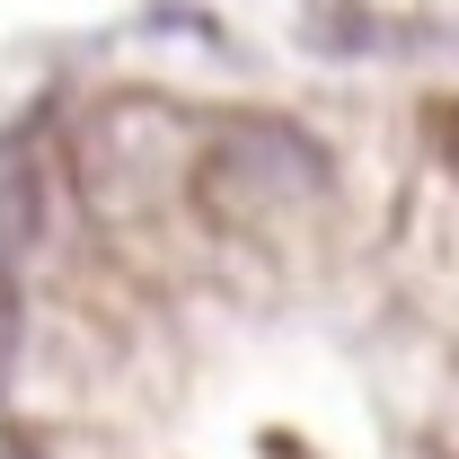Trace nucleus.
<instances>
[{
  "mask_svg": "<svg viewBox=\"0 0 459 459\" xmlns=\"http://www.w3.org/2000/svg\"><path fill=\"white\" fill-rule=\"evenodd\" d=\"M327 186H336L327 151L283 115H230L195 142V195L230 230H274L291 212H318Z\"/></svg>",
  "mask_w": 459,
  "mask_h": 459,
  "instance_id": "f257e3e1",
  "label": "nucleus"
},
{
  "mask_svg": "<svg viewBox=\"0 0 459 459\" xmlns=\"http://www.w3.org/2000/svg\"><path fill=\"white\" fill-rule=\"evenodd\" d=\"M451 169H459V115H451Z\"/></svg>",
  "mask_w": 459,
  "mask_h": 459,
  "instance_id": "39448f33",
  "label": "nucleus"
},
{
  "mask_svg": "<svg viewBox=\"0 0 459 459\" xmlns=\"http://www.w3.org/2000/svg\"><path fill=\"white\" fill-rule=\"evenodd\" d=\"M45 247V177L0 151V274H27Z\"/></svg>",
  "mask_w": 459,
  "mask_h": 459,
  "instance_id": "7ed1b4c3",
  "label": "nucleus"
},
{
  "mask_svg": "<svg viewBox=\"0 0 459 459\" xmlns=\"http://www.w3.org/2000/svg\"><path fill=\"white\" fill-rule=\"evenodd\" d=\"M177 169H195V142H186V124L169 107H107L80 133V177H89L98 204L142 195V186H160Z\"/></svg>",
  "mask_w": 459,
  "mask_h": 459,
  "instance_id": "f03ea898",
  "label": "nucleus"
},
{
  "mask_svg": "<svg viewBox=\"0 0 459 459\" xmlns=\"http://www.w3.org/2000/svg\"><path fill=\"white\" fill-rule=\"evenodd\" d=\"M18 344H27V309H18V274H0V398L18 380Z\"/></svg>",
  "mask_w": 459,
  "mask_h": 459,
  "instance_id": "20e7f679",
  "label": "nucleus"
}]
</instances>
